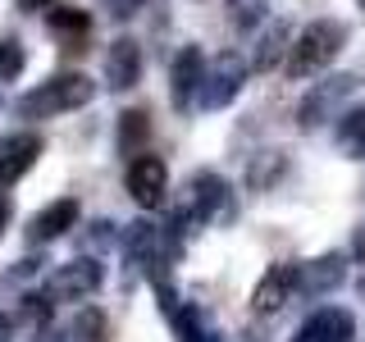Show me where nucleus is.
I'll return each instance as SVG.
<instances>
[{
    "label": "nucleus",
    "instance_id": "1",
    "mask_svg": "<svg viewBox=\"0 0 365 342\" xmlns=\"http://www.w3.org/2000/svg\"><path fill=\"white\" fill-rule=\"evenodd\" d=\"M91 96H96V83H91L87 73H55V78H46V83H37L32 91H23L14 100V114L28 119V123L60 119V114L83 110Z\"/></svg>",
    "mask_w": 365,
    "mask_h": 342
},
{
    "label": "nucleus",
    "instance_id": "2",
    "mask_svg": "<svg viewBox=\"0 0 365 342\" xmlns=\"http://www.w3.org/2000/svg\"><path fill=\"white\" fill-rule=\"evenodd\" d=\"M342 46H347V23H338V19L306 23V28L292 37V51H288V60H283V73L297 78V83H306V78L324 73V68L338 60Z\"/></svg>",
    "mask_w": 365,
    "mask_h": 342
},
{
    "label": "nucleus",
    "instance_id": "3",
    "mask_svg": "<svg viewBox=\"0 0 365 342\" xmlns=\"http://www.w3.org/2000/svg\"><path fill=\"white\" fill-rule=\"evenodd\" d=\"M123 251L151 274V283H165L169 265H174L178 256V228L174 224H128V233H123Z\"/></svg>",
    "mask_w": 365,
    "mask_h": 342
},
{
    "label": "nucleus",
    "instance_id": "4",
    "mask_svg": "<svg viewBox=\"0 0 365 342\" xmlns=\"http://www.w3.org/2000/svg\"><path fill=\"white\" fill-rule=\"evenodd\" d=\"M224 214H233V205H228V182L220 174H210V169L192 174L187 187H182V205H178L174 228L182 233L187 224H210V219H224Z\"/></svg>",
    "mask_w": 365,
    "mask_h": 342
},
{
    "label": "nucleus",
    "instance_id": "5",
    "mask_svg": "<svg viewBox=\"0 0 365 342\" xmlns=\"http://www.w3.org/2000/svg\"><path fill=\"white\" fill-rule=\"evenodd\" d=\"M356 87H361L356 73H334V78H324V83H311V87H306V96H302V105H297V128H302V133H315L319 123L338 119V105Z\"/></svg>",
    "mask_w": 365,
    "mask_h": 342
},
{
    "label": "nucleus",
    "instance_id": "6",
    "mask_svg": "<svg viewBox=\"0 0 365 342\" xmlns=\"http://www.w3.org/2000/svg\"><path fill=\"white\" fill-rule=\"evenodd\" d=\"M101 283H106L101 260L96 256H78V260H68V265L46 274L41 292L51 296V301H91V296L101 292Z\"/></svg>",
    "mask_w": 365,
    "mask_h": 342
},
{
    "label": "nucleus",
    "instance_id": "7",
    "mask_svg": "<svg viewBox=\"0 0 365 342\" xmlns=\"http://www.w3.org/2000/svg\"><path fill=\"white\" fill-rule=\"evenodd\" d=\"M247 83V60L237 51H224V55H215L210 64H205V83H201V96H197V105L201 110H224L228 100L242 91Z\"/></svg>",
    "mask_w": 365,
    "mask_h": 342
},
{
    "label": "nucleus",
    "instance_id": "8",
    "mask_svg": "<svg viewBox=\"0 0 365 342\" xmlns=\"http://www.w3.org/2000/svg\"><path fill=\"white\" fill-rule=\"evenodd\" d=\"M123 187H128V197L142 205V210H160L169 197V165L151 151L133 155L128 160V174H123Z\"/></svg>",
    "mask_w": 365,
    "mask_h": 342
},
{
    "label": "nucleus",
    "instance_id": "9",
    "mask_svg": "<svg viewBox=\"0 0 365 342\" xmlns=\"http://www.w3.org/2000/svg\"><path fill=\"white\" fill-rule=\"evenodd\" d=\"M201 83H205V55L201 46H182L174 55V68H169V100H174L178 114L192 110V100L201 96Z\"/></svg>",
    "mask_w": 365,
    "mask_h": 342
},
{
    "label": "nucleus",
    "instance_id": "10",
    "mask_svg": "<svg viewBox=\"0 0 365 342\" xmlns=\"http://www.w3.org/2000/svg\"><path fill=\"white\" fill-rule=\"evenodd\" d=\"M342 279H347V256H338V251H324V256L297 265V292L302 296H329L342 288Z\"/></svg>",
    "mask_w": 365,
    "mask_h": 342
},
{
    "label": "nucleus",
    "instance_id": "11",
    "mask_svg": "<svg viewBox=\"0 0 365 342\" xmlns=\"http://www.w3.org/2000/svg\"><path fill=\"white\" fill-rule=\"evenodd\" d=\"M351 338H356V319H351V311H338V306L315 311L292 333V342H351Z\"/></svg>",
    "mask_w": 365,
    "mask_h": 342
},
{
    "label": "nucleus",
    "instance_id": "12",
    "mask_svg": "<svg viewBox=\"0 0 365 342\" xmlns=\"http://www.w3.org/2000/svg\"><path fill=\"white\" fill-rule=\"evenodd\" d=\"M73 224H78V201L73 197H60V201L41 205V210L32 214V224H28V247L55 242V237H64Z\"/></svg>",
    "mask_w": 365,
    "mask_h": 342
},
{
    "label": "nucleus",
    "instance_id": "13",
    "mask_svg": "<svg viewBox=\"0 0 365 342\" xmlns=\"http://www.w3.org/2000/svg\"><path fill=\"white\" fill-rule=\"evenodd\" d=\"M292 292H297V265H269L265 279L251 292V306H256L260 315H279L283 306L292 301Z\"/></svg>",
    "mask_w": 365,
    "mask_h": 342
},
{
    "label": "nucleus",
    "instance_id": "14",
    "mask_svg": "<svg viewBox=\"0 0 365 342\" xmlns=\"http://www.w3.org/2000/svg\"><path fill=\"white\" fill-rule=\"evenodd\" d=\"M37 155H41V137H37V133H14V137H5V142H0V187L19 182L32 165H37Z\"/></svg>",
    "mask_w": 365,
    "mask_h": 342
},
{
    "label": "nucleus",
    "instance_id": "15",
    "mask_svg": "<svg viewBox=\"0 0 365 342\" xmlns=\"http://www.w3.org/2000/svg\"><path fill=\"white\" fill-rule=\"evenodd\" d=\"M106 83L114 91H128V87L142 83V46L133 37H119L106 51Z\"/></svg>",
    "mask_w": 365,
    "mask_h": 342
},
{
    "label": "nucleus",
    "instance_id": "16",
    "mask_svg": "<svg viewBox=\"0 0 365 342\" xmlns=\"http://www.w3.org/2000/svg\"><path fill=\"white\" fill-rule=\"evenodd\" d=\"M292 23L288 19H274L265 32H260V41H256V68L260 73H269L279 60H288V51H292Z\"/></svg>",
    "mask_w": 365,
    "mask_h": 342
},
{
    "label": "nucleus",
    "instance_id": "17",
    "mask_svg": "<svg viewBox=\"0 0 365 342\" xmlns=\"http://www.w3.org/2000/svg\"><path fill=\"white\" fill-rule=\"evenodd\" d=\"M334 146L347 160H365V105H351L334 119Z\"/></svg>",
    "mask_w": 365,
    "mask_h": 342
},
{
    "label": "nucleus",
    "instance_id": "18",
    "mask_svg": "<svg viewBox=\"0 0 365 342\" xmlns=\"http://www.w3.org/2000/svg\"><path fill=\"white\" fill-rule=\"evenodd\" d=\"M283 169H288V155L283 151H260L251 160V169H247V187L251 192H269L274 182L283 178Z\"/></svg>",
    "mask_w": 365,
    "mask_h": 342
},
{
    "label": "nucleus",
    "instance_id": "19",
    "mask_svg": "<svg viewBox=\"0 0 365 342\" xmlns=\"http://www.w3.org/2000/svg\"><path fill=\"white\" fill-rule=\"evenodd\" d=\"M169 319H174V328H178V342H220V333L205 324V315L197 306H174Z\"/></svg>",
    "mask_w": 365,
    "mask_h": 342
},
{
    "label": "nucleus",
    "instance_id": "20",
    "mask_svg": "<svg viewBox=\"0 0 365 342\" xmlns=\"http://www.w3.org/2000/svg\"><path fill=\"white\" fill-rule=\"evenodd\" d=\"M146 133H151V123H146V114H142V110H128V114H119V151H128V155H142V142H146Z\"/></svg>",
    "mask_w": 365,
    "mask_h": 342
},
{
    "label": "nucleus",
    "instance_id": "21",
    "mask_svg": "<svg viewBox=\"0 0 365 342\" xmlns=\"http://www.w3.org/2000/svg\"><path fill=\"white\" fill-rule=\"evenodd\" d=\"M46 23H51V28L60 32V37H87V28H91L87 9H64V5H51Z\"/></svg>",
    "mask_w": 365,
    "mask_h": 342
},
{
    "label": "nucleus",
    "instance_id": "22",
    "mask_svg": "<svg viewBox=\"0 0 365 342\" xmlns=\"http://www.w3.org/2000/svg\"><path fill=\"white\" fill-rule=\"evenodd\" d=\"M224 5H228L233 28H242V32L260 28V23H265V14H269V0H224Z\"/></svg>",
    "mask_w": 365,
    "mask_h": 342
},
{
    "label": "nucleus",
    "instance_id": "23",
    "mask_svg": "<svg viewBox=\"0 0 365 342\" xmlns=\"http://www.w3.org/2000/svg\"><path fill=\"white\" fill-rule=\"evenodd\" d=\"M23 64H28V51H23L14 37H5L0 41V83H14L23 73Z\"/></svg>",
    "mask_w": 365,
    "mask_h": 342
},
{
    "label": "nucleus",
    "instance_id": "24",
    "mask_svg": "<svg viewBox=\"0 0 365 342\" xmlns=\"http://www.w3.org/2000/svg\"><path fill=\"white\" fill-rule=\"evenodd\" d=\"M142 5H146V0H110V14L114 19H133Z\"/></svg>",
    "mask_w": 365,
    "mask_h": 342
},
{
    "label": "nucleus",
    "instance_id": "25",
    "mask_svg": "<svg viewBox=\"0 0 365 342\" xmlns=\"http://www.w3.org/2000/svg\"><path fill=\"white\" fill-rule=\"evenodd\" d=\"M83 328L91 333V342H101V328H106V324H101V315H96V311H87L83 319H78V333H83Z\"/></svg>",
    "mask_w": 365,
    "mask_h": 342
},
{
    "label": "nucleus",
    "instance_id": "26",
    "mask_svg": "<svg viewBox=\"0 0 365 342\" xmlns=\"http://www.w3.org/2000/svg\"><path fill=\"white\" fill-rule=\"evenodd\" d=\"M9 214H14V201H9V192L0 187V237H5V228H9Z\"/></svg>",
    "mask_w": 365,
    "mask_h": 342
},
{
    "label": "nucleus",
    "instance_id": "27",
    "mask_svg": "<svg viewBox=\"0 0 365 342\" xmlns=\"http://www.w3.org/2000/svg\"><path fill=\"white\" fill-rule=\"evenodd\" d=\"M51 5H55V0H19L23 14H41V9H51Z\"/></svg>",
    "mask_w": 365,
    "mask_h": 342
},
{
    "label": "nucleus",
    "instance_id": "28",
    "mask_svg": "<svg viewBox=\"0 0 365 342\" xmlns=\"http://www.w3.org/2000/svg\"><path fill=\"white\" fill-rule=\"evenodd\" d=\"M351 256H356L361 265H365V224L356 228V237H351Z\"/></svg>",
    "mask_w": 365,
    "mask_h": 342
},
{
    "label": "nucleus",
    "instance_id": "29",
    "mask_svg": "<svg viewBox=\"0 0 365 342\" xmlns=\"http://www.w3.org/2000/svg\"><path fill=\"white\" fill-rule=\"evenodd\" d=\"M9 338H14V319L0 315V342H9Z\"/></svg>",
    "mask_w": 365,
    "mask_h": 342
},
{
    "label": "nucleus",
    "instance_id": "30",
    "mask_svg": "<svg viewBox=\"0 0 365 342\" xmlns=\"http://www.w3.org/2000/svg\"><path fill=\"white\" fill-rule=\"evenodd\" d=\"M37 342H64V338L55 333V328H46V324H41V328H37Z\"/></svg>",
    "mask_w": 365,
    "mask_h": 342
},
{
    "label": "nucleus",
    "instance_id": "31",
    "mask_svg": "<svg viewBox=\"0 0 365 342\" xmlns=\"http://www.w3.org/2000/svg\"><path fill=\"white\" fill-rule=\"evenodd\" d=\"M361 292H365V279H361Z\"/></svg>",
    "mask_w": 365,
    "mask_h": 342
},
{
    "label": "nucleus",
    "instance_id": "32",
    "mask_svg": "<svg viewBox=\"0 0 365 342\" xmlns=\"http://www.w3.org/2000/svg\"><path fill=\"white\" fill-rule=\"evenodd\" d=\"M242 342H256V338H242Z\"/></svg>",
    "mask_w": 365,
    "mask_h": 342
},
{
    "label": "nucleus",
    "instance_id": "33",
    "mask_svg": "<svg viewBox=\"0 0 365 342\" xmlns=\"http://www.w3.org/2000/svg\"><path fill=\"white\" fill-rule=\"evenodd\" d=\"M361 5H365V0H361Z\"/></svg>",
    "mask_w": 365,
    "mask_h": 342
}]
</instances>
